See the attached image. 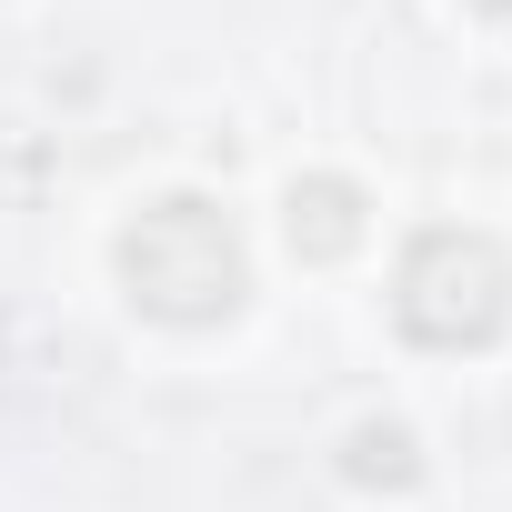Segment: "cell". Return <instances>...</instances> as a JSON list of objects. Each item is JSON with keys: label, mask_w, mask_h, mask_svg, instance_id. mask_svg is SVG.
I'll return each mask as SVG.
<instances>
[{"label": "cell", "mask_w": 512, "mask_h": 512, "mask_svg": "<svg viewBox=\"0 0 512 512\" xmlns=\"http://www.w3.org/2000/svg\"><path fill=\"white\" fill-rule=\"evenodd\" d=\"M121 292H131L151 322H171V332H211V322H231L241 292H251V262H241L231 211L201 201V191L151 201V211L121 231Z\"/></svg>", "instance_id": "cell-1"}, {"label": "cell", "mask_w": 512, "mask_h": 512, "mask_svg": "<svg viewBox=\"0 0 512 512\" xmlns=\"http://www.w3.org/2000/svg\"><path fill=\"white\" fill-rule=\"evenodd\" d=\"M392 322L422 352H482V342H502L512 332V251L492 231H462V221L412 231L402 272H392Z\"/></svg>", "instance_id": "cell-2"}, {"label": "cell", "mask_w": 512, "mask_h": 512, "mask_svg": "<svg viewBox=\"0 0 512 512\" xmlns=\"http://www.w3.org/2000/svg\"><path fill=\"white\" fill-rule=\"evenodd\" d=\"M282 231H292L302 262H352L362 231H372V201H362V181H342V171H302L292 201H282Z\"/></svg>", "instance_id": "cell-3"}, {"label": "cell", "mask_w": 512, "mask_h": 512, "mask_svg": "<svg viewBox=\"0 0 512 512\" xmlns=\"http://www.w3.org/2000/svg\"><path fill=\"white\" fill-rule=\"evenodd\" d=\"M342 482H362V492H412V482H422V442H412L402 422H362V432L342 442Z\"/></svg>", "instance_id": "cell-4"}, {"label": "cell", "mask_w": 512, "mask_h": 512, "mask_svg": "<svg viewBox=\"0 0 512 512\" xmlns=\"http://www.w3.org/2000/svg\"><path fill=\"white\" fill-rule=\"evenodd\" d=\"M472 11H492V21H512V0H472Z\"/></svg>", "instance_id": "cell-5"}]
</instances>
